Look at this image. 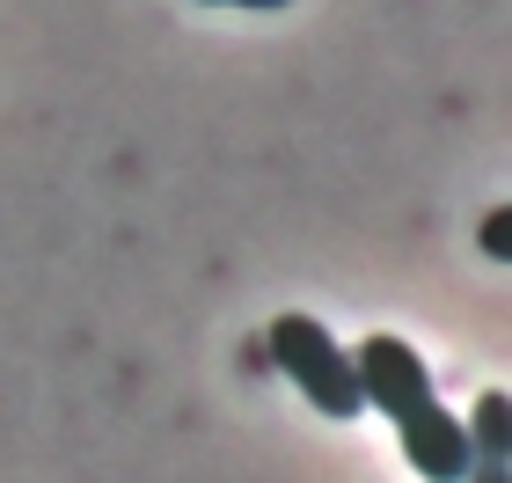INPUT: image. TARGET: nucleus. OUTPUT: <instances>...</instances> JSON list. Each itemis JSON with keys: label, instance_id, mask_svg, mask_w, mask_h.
I'll list each match as a JSON object with an SVG mask.
<instances>
[{"label": "nucleus", "instance_id": "obj_1", "mask_svg": "<svg viewBox=\"0 0 512 483\" xmlns=\"http://www.w3.org/2000/svg\"><path fill=\"white\" fill-rule=\"evenodd\" d=\"M264 359L286 374L300 396H308L322 418H337V425H352L366 396H359V374H352V352L322 330L315 315H278L271 330H264Z\"/></svg>", "mask_w": 512, "mask_h": 483}, {"label": "nucleus", "instance_id": "obj_2", "mask_svg": "<svg viewBox=\"0 0 512 483\" xmlns=\"http://www.w3.org/2000/svg\"><path fill=\"white\" fill-rule=\"evenodd\" d=\"M352 374H359V396H366V410H381V418L395 425L403 410H417V403H432V366L410 352L403 337H366L359 352H352Z\"/></svg>", "mask_w": 512, "mask_h": 483}, {"label": "nucleus", "instance_id": "obj_3", "mask_svg": "<svg viewBox=\"0 0 512 483\" xmlns=\"http://www.w3.org/2000/svg\"><path fill=\"white\" fill-rule=\"evenodd\" d=\"M395 440H403V454H410V469L425 476V483H461L469 476V425L454 418L447 403H417V410H403V418H395Z\"/></svg>", "mask_w": 512, "mask_h": 483}, {"label": "nucleus", "instance_id": "obj_4", "mask_svg": "<svg viewBox=\"0 0 512 483\" xmlns=\"http://www.w3.org/2000/svg\"><path fill=\"white\" fill-rule=\"evenodd\" d=\"M461 425H469V454L476 462H512V403H505V388H483Z\"/></svg>", "mask_w": 512, "mask_h": 483}, {"label": "nucleus", "instance_id": "obj_5", "mask_svg": "<svg viewBox=\"0 0 512 483\" xmlns=\"http://www.w3.org/2000/svg\"><path fill=\"white\" fill-rule=\"evenodd\" d=\"M476 242H483V257H491V264H512V213H505V205H491V213H483Z\"/></svg>", "mask_w": 512, "mask_h": 483}, {"label": "nucleus", "instance_id": "obj_6", "mask_svg": "<svg viewBox=\"0 0 512 483\" xmlns=\"http://www.w3.org/2000/svg\"><path fill=\"white\" fill-rule=\"evenodd\" d=\"M461 483H512V462H469Z\"/></svg>", "mask_w": 512, "mask_h": 483}, {"label": "nucleus", "instance_id": "obj_7", "mask_svg": "<svg viewBox=\"0 0 512 483\" xmlns=\"http://www.w3.org/2000/svg\"><path fill=\"white\" fill-rule=\"evenodd\" d=\"M205 8H293V0H205Z\"/></svg>", "mask_w": 512, "mask_h": 483}]
</instances>
